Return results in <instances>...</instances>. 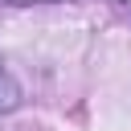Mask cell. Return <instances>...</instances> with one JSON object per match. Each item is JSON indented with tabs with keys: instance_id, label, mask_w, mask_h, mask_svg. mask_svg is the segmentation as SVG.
<instances>
[{
	"instance_id": "obj_1",
	"label": "cell",
	"mask_w": 131,
	"mask_h": 131,
	"mask_svg": "<svg viewBox=\"0 0 131 131\" xmlns=\"http://www.w3.org/2000/svg\"><path fill=\"white\" fill-rule=\"evenodd\" d=\"M20 106V86H16V78L4 70V61H0V115H12Z\"/></svg>"
},
{
	"instance_id": "obj_2",
	"label": "cell",
	"mask_w": 131,
	"mask_h": 131,
	"mask_svg": "<svg viewBox=\"0 0 131 131\" xmlns=\"http://www.w3.org/2000/svg\"><path fill=\"white\" fill-rule=\"evenodd\" d=\"M8 4H45V0H8Z\"/></svg>"
}]
</instances>
